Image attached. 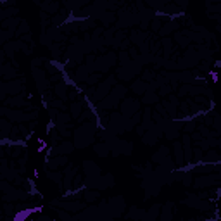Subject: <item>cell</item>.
I'll return each instance as SVG.
<instances>
[{
	"instance_id": "cell-1",
	"label": "cell",
	"mask_w": 221,
	"mask_h": 221,
	"mask_svg": "<svg viewBox=\"0 0 221 221\" xmlns=\"http://www.w3.org/2000/svg\"><path fill=\"white\" fill-rule=\"evenodd\" d=\"M218 180H219V175H218V173H214V175H207V176H200V178H197V180L194 181V187H197V188L211 187V185L218 183Z\"/></svg>"
},
{
	"instance_id": "cell-2",
	"label": "cell",
	"mask_w": 221,
	"mask_h": 221,
	"mask_svg": "<svg viewBox=\"0 0 221 221\" xmlns=\"http://www.w3.org/2000/svg\"><path fill=\"white\" fill-rule=\"evenodd\" d=\"M123 114H124V118H131L135 113H138V102L137 100H133V98H124V102H123Z\"/></svg>"
},
{
	"instance_id": "cell-3",
	"label": "cell",
	"mask_w": 221,
	"mask_h": 221,
	"mask_svg": "<svg viewBox=\"0 0 221 221\" xmlns=\"http://www.w3.org/2000/svg\"><path fill=\"white\" fill-rule=\"evenodd\" d=\"M123 207H124V204H123V199L121 197H114V199H111L109 200V213H111V216L113 218H116V216H119L121 213H123Z\"/></svg>"
},
{
	"instance_id": "cell-4",
	"label": "cell",
	"mask_w": 221,
	"mask_h": 221,
	"mask_svg": "<svg viewBox=\"0 0 221 221\" xmlns=\"http://www.w3.org/2000/svg\"><path fill=\"white\" fill-rule=\"evenodd\" d=\"M54 204L64 207L68 213L69 211H71V213H76V211H81L83 207H85V202H78V200H71V202H57V200H54Z\"/></svg>"
},
{
	"instance_id": "cell-5",
	"label": "cell",
	"mask_w": 221,
	"mask_h": 221,
	"mask_svg": "<svg viewBox=\"0 0 221 221\" xmlns=\"http://www.w3.org/2000/svg\"><path fill=\"white\" fill-rule=\"evenodd\" d=\"M114 185V178L113 175H105V176H98V180H97V188L98 190H102V188H107V187H113Z\"/></svg>"
},
{
	"instance_id": "cell-6",
	"label": "cell",
	"mask_w": 221,
	"mask_h": 221,
	"mask_svg": "<svg viewBox=\"0 0 221 221\" xmlns=\"http://www.w3.org/2000/svg\"><path fill=\"white\" fill-rule=\"evenodd\" d=\"M83 168H85L86 176H100V171H98V168H97V166H95L92 161H85V162H83Z\"/></svg>"
},
{
	"instance_id": "cell-7",
	"label": "cell",
	"mask_w": 221,
	"mask_h": 221,
	"mask_svg": "<svg viewBox=\"0 0 221 221\" xmlns=\"http://www.w3.org/2000/svg\"><path fill=\"white\" fill-rule=\"evenodd\" d=\"M175 157H176V164L181 168V166H183L185 157H183V147H181L180 142H176V143H175Z\"/></svg>"
},
{
	"instance_id": "cell-8",
	"label": "cell",
	"mask_w": 221,
	"mask_h": 221,
	"mask_svg": "<svg viewBox=\"0 0 221 221\" xmlns=\"http://www.w3.org/2000/svg\"><path fill=\"white\" fill-rule=\"evenodd\" d=\"M171 207H173V202H166V206H164V207H161V209H162L161 219H164V221H169V219H171V218H173Z\"/></svg>"
},
{
	"instance_id": "cell-9",
	"label": "cell",
	"mask_w": 221,
	"mask_h": 221,
	"mask_svg": "<svg viewBox=\"0 0 221 221\" xmlns=\"http://www.w3.org/2000/svg\"><path fill=\"white\" fill-rule=\"evenodd\" d=\"M143 142H145L147 145H152V143L157 142V135H156L152 130H149L147 133H143Z\"/></svg>"
},
{
	"instance_id": "cell-10",
	"label": "cell",
	"mask_w": 221,
	"mask_h": 221,
	"mask_svg": "<svg viewBox=\"0 0 221 221\" xmlns=\"http://www.w3.org/2000/svg\"><path fill=\"white\" fill-rule=\"evenodd\" d=\"M95 152H97L100 157L107 156V152H109V143H97V145H95Z\"/></svg>"
},
{
	"instance_id": "cell-11",
	"label": "cell",
	"mask_w": 221,
	"mask_h": 221,
	"mask_svg": "<svg viewBox=\"0 0 221 221\" xmlns=\"http://www.w3.org/2000/svg\"><path fill=\"white\" fill-rule=\"evenodd\" d=\"M71 150H73V145H71V143H62V145L57 147V149L54 150L52 154H55V156H57V154H68V152H71Z\"/></svg>"
},
{
	"instance_id": "cell-12",
	"label": "cell",
	"mask_w": 221,
	"mask_h": 221,
	"mask_svg": "<svg viewBox=\"0 0 221 221\" xmlns=\"http://www.w3.org/2000/svg\"><path fill=\"white\" fill-rule=\"evenodd\" d=\"M159 209H161V206H152L149 209V213L145 214V218H143V219H156V218H157Z\"/></svg>"
},
{
	"instance_id": "cell-13",
	"label": "cell",
	"mask_w": 221,
	"mask_h": 221,
	"mask_svg": "<svg viewBox=\"0 0 221 221\" xmlns=\"http://www.w3.org/2000/svg\"><path fill=\"white\" fill-rule=\"evenodd\" d=\"M88 68H85V66H81V68H78V73H76V78L81 81V79H86L88 78V71H86Z\"/></svg>"
},
{
	"instance_id": "cell-14",
	"label": "cell",
	"mask_w": 221,
	"mask_h": 221,
	"mask_svg": "<svg viewBox=\"0 0 221 221\" xmlns=\"http://www.w3.org/2000/svg\"><path fill=\"white\" fill-rule=\"evenodd\" d=\"M145 88H147V83H143V81H135V83H133V90H135L137 94L145 92Z\"/></svg>"
},
{
	"instance_id": "cell-15",
	"label": "cell",
	"mask_w": 221,
	"mask_h": 221,
	"mask_svg": "<svg viewBox=\"0 0 221 221\" xmlns=\"http://www.w3.org/2000/svg\"><path fill=\"white\" fill-rule=\"evenodd\" d=\"M204 159H206L207 162H211V161L218 162V161H219V157H218V152H216V150H209V152H207V156H206Z\"/></svg>"
},
{
	"instance_id": "cell-16",
	"label": "cell",
	"mask_w": 221,
	"mask_h": 221,
	"mask_svg": "<svg viewBox=\"0 0 221 221\" xmlns=\"http://www.w3.org/2000/svg\"><path fill=\"white\" fill-rule=\"evenodd\" d=\"M64 162H66V157H57V159H54V161H50L49 166L52 169H55V168H59V164H64Z\"/></svg>"
},
{
	"instance_id": "cell-17",
	"label": "cell",
	"mask_w": 221,
	"mask_h": 221,
	"mask_svg": "<svg viewBox=\"0 0 221 221\" xmlns=\"http://www.w3.org/2000/svg\"><path fill=\"white\" fill-rule=\"evenodd\" d=\"M17 24H21V21H19V19H7V21H4V28L9 26V28H12V30H14Z\"/></svg>"
},
{
	"instance_id": "cell-18",
	"label": "cell",
	"mask_w": 221,
	"mask_h": 221,
	"mask_svg": "<svg viewBox=\"0 0 221 221\" xmlns=\"http://www.w3.org/2000/svg\"><path fill=\"white\" fill-rule=\"evenodd\" d=\"M97 197H98V194L95 190H88L85 194V200H86V202H92V200H95Z\"/></svg>"
},
{
	"instance_id": "cell-19",
	"label": "cell",
	"mask_w": 221,
	"mask_h": 221,
	"mask_svg": "<svg viewBox=\"0 0 221 221\" xmlns=\"http://www.w3.org/2000/svg\"><path fill=\"white\" fill-rule=\"evenodd\" d=\"M130 216H131V218H135V219H140V218H145V213H143V211H140V209H135V207H133V209H131V213H130Z\"/></svg>"
},
{
	"instance_id": "cell-20",
	"label": "cell",
	"mask_w": 221,
	"mask_h": 221,
	"mask_svg": "<svg viewBox=\"0 0 221 221\" xmlns=\"http://www.w3.org/2000/svg\"><path fill=\"white\" fill-rule=\"evenodd\" d=\"M81 107H83L81 102H74V104L71 105V113H73V116H78L79 111H81Z\"/></svg>"
},
{
	"instance_id": "cell-21",
	"label": "cell",
	"mask_w": 221,
	"mask_h": 221,
	"mask_svg": "<svg viewBox=\"0 0 221 221\" xmlns=\"http://www.w3.org/2000/svg\"><path fill=\"white\" fill-rule=\"evenodd\" d=\"M14 35V31H0V43H4V41H7L9 38Z\"/></svg>"
},
{
	"instance_id": "cell-22",
	"label": "cell",
	"mask_w": 221,
	"mask_h": 221,
	"mask_svg": "<svg viewBox=\"0 0 221 221\" xmlns=\"http://www.w3.org/2000/svg\"><path fill=\"white\" fill-rule=\"evenodd\" d=\"M55 94L59 95L60 98H66V86L64 85H55Z\"/></svg>"
},
{
	"instance_id": "cell-23",
	"label": "cell",
	"mask_w": 221,
	"mask_h": 221,
	"mask_svg": "<svg viewBox=\"0 0 221 221\" xmlns=\"http://www.w3.org/2000/svg\"><path fill=\"white\" fill-rule=\"evenodd\" d=\"M181 180H183L185 187H190V185H192V175H190V173H185V175L181 176Z\"/></svg>"
},
{
	"instance_id": "cell-24",
	"label": "cell",
	"mask_w": 221,
	"mask_h": 221,
	"mask_svg": "<svg viewBox=\"0 0 221 221\" xmlns=\"http://www.w3.org/2000/svg\"><path fill=\"white\" fill-rule=\"evenodd\" d=\"M156 100H157V95L154 94V92H152V94L149 92V94L145 95V98H143V102H147V104H150V102H156Z\"/></svg>"
},
{
	"instance_id": "cell-25",
	"label": "cell",
	"mask_w": 221,
	"mask_h": 221,
	"mask_svg": "<svg viewBox=\"0 0 221 221\" xmlns=\"http://www.w3.org/2000/svg\"><path fill=\"white\" fill-rule=\"evenodd\" d=\"M192 152H194V154H192V159L195 157L197 161H200V159H202V149H194Z\"/></svg>"
},
{
	"instance_id": "cell-26",
	"label": "cell",
	"mask_w": 221,
	"mask_h": 221,
	"mask_svg": "<svg viewBox=\"0 0 221 221\" xmlns=\"http://www.w3.org/2000/svg\"><path fill=\"white\" fill-rule=\"evenodd\" d=\"M26 31H28V24H26V23H24V21H21V28H19V30H17V31H16V35H17V36H19V35H23V33H26Z\"/></svg>"
},
{
	"instance_id": "cell-27",
	"label": "cell",
	"mask_w": 221,
	"mask_h": 221,
	"mask_svg": "<svg viewBox=\"0 0 221 221\" xmlns=\"http://www.w3.org/2000/svg\"><path fill=\"white\" fill-rule=\"evenodd\" d=\"M100 17H102V21H104V23H111V21L114 19V16L111 14V12H104V16H100Z\"/></svg>"
},
{
	"instance_id": "cell-28",
	"label": "cell",
	"mask_w": 221,
	"mask_h": 221,
	"mask_svg": "<svg viewBox=\"0 0 221 221\" xmlns=\"http://www.w3.org/2000/svg\"><path fill=\"white\" fill-rule=\"evenodd\" d=\"M119 62H121V64H124V66H126V64L130 62V57H128V54H126V52L119 54Z\"/></svg>"
},
{
	"instance_id": "cell-29",
	"label": "cell",
	"mask_w": 221,
	"mask_h": 221,
	"mask_svg": "<svg viewBox=\"0 0 221 221\" xmlns=\"http://www.w3.org/2000/svg\"><path fill=\"white\" fill-rule=\"evenodd\" d=\"M49 176L52 178L54 181H57V183H60V178H62V175L60 173H49Z\"/></svg>"
},
{
	"instance_id": "cell-30",
	"label": "cell",
	"mask_w": 221,
	"mask_h": 221,
	"mask_svg": "<svg viewBox=\"0 0 221 221\" xmlns=\"http://www.w3.org/2000/svg\"><path fill=\"white\" fill-rule=\"evenodd\" d=\"M164 11H166V12H171V14H175V12H180V9L176 7V5H166Z\"/></svg>"
},
{
	"instance_id": "cell-31",
	"label": "cell",
	"mask_w": 221,
	"mask_h": 221,
	"mask_svg": "<svg viewBox=\"0 0 221 221\" xmlns=\"http://www.w3.org/2000/svg\"><path fill=\"white\" fill-rule=\"evenodd\" d=\"M43 9H47V11H50V12H55L57 11V4L54 2V4H45L43 5Z\"/></svg>"
},
{
	"instance_id": "cell-32",
	"label": "cell",
	"mask_w": 221,
	"mask_h": 221,
	"mask_svg": "<svg viewBox=\"0 0 221 221\" xmlns=\"http://www.w3.org/2000/svg\"><path fill=\"white\" fill-rule=\"evenodd\" d=\"M152 30H156V31H157L159 30V28H161V19H154V24H152Z\"/></svg>"
},
{
	"instance_id": "cell-33",
	"label": "cell",
	"mask_w": 221,
	"mask_h": 221,
	"mask_svg": "<svg viewBox=\"0 0 221 221\" xmlns=\"http://www.w3.org/2000/svg\"><path fill=\"white\" fill-rule=\"evenodd\" d=\"M169 92H171V86L162 85V88H161V95H166V94H169Z\"/></svg>"
},
{
	"instance_id": "cell-34",
	"label": "cell",
	"mask_w": 221,
	"mask_h": 221,
	"mask_svg": "<svg viewBox=\"0 0 221 221\" xmlns=\"http://www.w3.org/2000/svg\"><path fill=\"white\" fill-rule=\"evenodd\" d=\"M9 187H11V185H9L7 181H0V190H4V192H5Z\"/></svg>"
},
{
	"instance_id": "cell-35",
	"label": "cell",
	"mask_w": 221,
	"mask_h": 221,
	"mask_svg": "<svg viewBox=\"0 0 221 221\" xmlns=\"http://www.w3.org/2000/svg\"><path fill=\"white\" fill-rule=\"evenodd\" d=\"M195 128V124L194 123H187V126H185V131H187V133H190L192 130H194Z\"/></svg>"
},
{
	"instance_id": "cell-36",
	"label": "cell",
	"mask_w": 221,
	"mask_h": 221,
	"mask_svg": "<svg viewBox=\"0 0 221 221\" xmlns=\"http://www.w3.org/2000/svg\"><path fill=\"white\" fill-rule=\"evenodd\" d=\"M175 2H176L178 5H180L181 9H185V7H187V0H175Z\"/></svg>"
},
{
	"instance_id": "cell-37",
	"label": "cell",
	"mask_w": 221,
	"mask_h": 221,
	"mask_svg": "<svg viewBox=\"0 0 221 221\" xmlns=\"http://www.w3.org/2000/svg\"><path fill=\"white\" fill-rule=\"evenodd\" d=\"M59 216H60V219H71V214H68V213H59Z\"/></svg>"
},
{
	"instance_id": "cell-38",
	"label": "cell",
	"mask_w": 221,
	"mask_h": 221,
	"mask_svg": "<svg viewBox=\"0 0 221 221\" xmlns=\"http://www.w3.org/2000/svg\"><path fill=\"white\" fill-rule=\"evenodd\" d=\"M194 140H202V135H200V133H194Z\"/></svg>"
},
{
	"instance_id": "cell-39",
	"label": "cell",
	"mask_w": 221,
	"mask_h": 221,
	"mask_svg": "<svg viewBox=\"0 0 221 221\" xmlns=\"http://www.w3.org/2000/svg\"><path fill=\"white\" fill-rule=\"evenodd\" d=\"M209 11H213V12H218V11H219V5H213V7H209Z\"/></svg>"
},
{
	"instance_id": "cell-40",
	"label": "cell",
	"mask_w": 221,
	"mask_h": 221,
	"mask_svg": "<svg viewBox=\"0 0 221 221\" xmlns=\"http://www.w3.org/2000/svg\"><path fill=\"white\" fill-rule=\"evenodd\" d=\"M2 154H4V149H2V147H0V156H2Z\"/></svg>"
},
{
	"instance_id": "cell-41",
	"label": "cell",
	"mask_w": 221,
	"mask_h": 221,
	"mask_svg": "<svg viewBox=\"0 0 221 221\" xmlns=\"http://www.w3.org/2000/svg\"><path fill=\"white\" fill-rule=\"evenodd\" d=\"M0 19H2V17H0Z\"/></svg>"
}]
</instances>
